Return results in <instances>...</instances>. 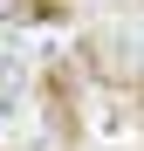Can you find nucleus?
Instances as JSON below:
<instances>
[{"label":"nucleus","mask_w":144,"mask_h":151,"mask_svg":"<svg viewBox=\"0 0 144 151\" xmlns=\"http://www.w3.org/2000/svg\"><path fill=\"white\" fill-rule=\"evenodd\" d=\"M21 14H34L28 0H0V21H21Z\"/></svg>","instance_id":"obj_1"}]
</instances>
